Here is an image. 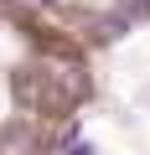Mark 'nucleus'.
<instances>
[{"label":"nucleus","mask_w":150,"mask_h":155,"mask_svg":"<svg viewBox=\"0 0 150 155\" xmlns=\"http://www.w3.org/2000/svg\"><path fill=\"white\" fill-rule=\"evenodd\" d=\"M67 155H93V145H72V150H67Z\"/></svg>","instance_id":"nucleus-1"},{"label":"nucleus","mask_w":150,"mask_h":155,"mask_svg":"<svg viewBox=\"0 0 150 155\" xmlns=\"http://www.w3.org/2000/svg\"><path fill=\"white\" fill-rule=\"evenodd\" d=\"M21 5H42V0H21Z\"/></svg>","instance_id":"nucleus-2"},{"label":"nucleus","mask_w":150,"mask_h":155,"mask_svg":"<svg viewBox=\"0 0 150 155\" xmlns=\"http://www.w3.org/2000/svg\"><path fill=\"white\" fill-rule=\"evenodd\" d=\"M135 5H145V11H150V0H135Z\"/></svg>","instance_id":"nucleus-3"}]
</instances>
